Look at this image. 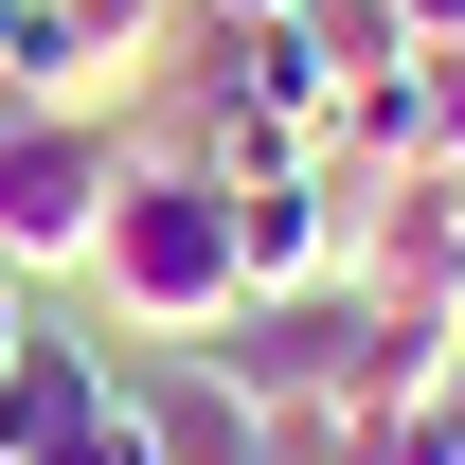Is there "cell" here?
Listing matches in <instances>:
<instances>
[{
  "label": "cell",
  "mask_w": 465,
  "mask_h": 465,
  "mask_svg": "<svg viewBox=\"0 0 465 465\" xmlns=\"http://www.w3.org/2000/svg\"><path fill=\"white\" fill-rule=\"evenodd\" d=\"M430 162L465 179V54H430Z\"/></svg>",
  "instance_id": "30bf717a"
},
{
  "label": "cell",
  "mask_w": 465,
  "mask_h": 465,
  "mask_svg": "<svg viewBox=\"0 0 465 465\" xmlns=\"http://www.w3.org/2000/svg\"><path fill=\"white\" fill-rule=\"evenodd\" d=\"M341 465H465V376L430 411H394V430H341Z\"/></svg>",
  "instance_id": "9c48e42d"
},
{
  "label": "cell",
  "mask_w": 465,
  "mask_h": 465,
  "mask_svg": "<svg viewBox=\"0 0 465 465\" xmlns=\"http://www.w3.org/2000/svg\"><path fill=\"white\" fill-rule=\"evenodd\" d=\"M108 179H125L108 108H0V269H90Z\"/></svg>",
  "instance_id": "7a4b0ae2"
},
{
  "label": "cell",
  "mask_w": 465,
  "mask_h": 465,
  "mask_svg": "<svg viewBox=\"0 0 465 465\" xmlns=\"http://www.w3.org/2000/svg\"><path fill=\"white\" fill-rule=\"evenodd\" d=\"M54 36H72V90H54V108H125V90L197 36V0H54Z\"/></svg>",
  "instance_id": "52a82bcc"
},
{
  "label": "cell",
  "mask_w": 465,
  "mask_h": 465,
  "mask_svg": "<svg viewBox=\"0 0 465 465\" xmlns=\"http://www.w3.org/2000/svg\"><path fill=\"white\" fill-rule=\"evenodd\" d=\"M197 18H215V36H269V18H304V0H197Z\"/></svg>",
  "instance_id": "7c38bea8"
},
{
  "label": "cell",
  "mask_w": 465,
  "mask_h": 465,
  "mask_svg": "<svg viewBox=\"0 0 465 465\" xmlns=\"http://www.w3.org/2000/svg\"><path fill=\"white\" fill-rule=\"evenodd\" d=\"M90 287H108V322H143V341H215L232 304V179L197 162V143H125V179H108V232H90Z\"/></svg>",
  "instance_id": "6da1fadb"
},
{
  "label": "cell",
  "mask_w": 465,
  "mask_h": 465,
  "mask_svg": "<svg viewBox=\"0 0 465 465\" xmlns=\"http://www.w3.org/2000/svg\"><path fill=\"white\" fill-rule=\"evenodd\" d=\"M18 341H36V269H0V358H18Z\"/></svg>",
  "instance_id": "4fadbf2b"
},
{
  "label": "cell",
  "mask_w": 465,
  "mask_h": 465,
  "mask_svg": "<svg viewBox=\"0 0 465 465\" xmlns=\"http://www.w3.org/2000/svg\"><path fill=\"white\" fill-rule=\"evenodd\" d=\"M72 465H162V430H143V411L108 394V430H90V448H72Z\"/></svg>",
  "instance_id": "8fae6325"
},
{
  "label": "cell",
  "mask_w": 465,
  "mask_h": 465,
  "mask_svg": "<svg viewBox=\"0 0 465 465\" xmlns=\"http://www.w3.org/2000/svg\"><path fill=\"white\" fill-rule=\"evenodd\" d=\"M411 162H430V54L341 72V179H411Z\"/></svg>",
  "instance_id": "ba28073f"
},
{
  "label": "cell",
  "mask_w": 465,
  "mask_h": 465,
  "mask_svg": "<svg viewBox=\"0 0 465 465\" xmlns=\"http://www.w3.org/2000/svg\"><path fill=\"white\" fill-rule=\"evenodd\" d=\"M358 287L411 304V322H465V179L448 162H411V179L358 197Z\"/></svg>",
  "instance_id": "5b68a950"
},
{
  "label": "cell",
  "mask_w": 465,
  "mask_h": 465,
  "mask_svg": "<svg viewBox=\"0 0 465 465\" xmlns=\"http://www.w3.org/2000/svg\"><path fill=\"white\" fill-rule=\"evenodd\" d=\"M125 411L162 430V465H287V448H304V430H287L269 394H251V376H232L215 341H179L162 376H125Z\"/></svg>",
  "instance_id": "8992f818"
},
{
  "label": "cell",
  "mask_w": 465,
  "mask_h": 465,
  "mask_svg": "<svg viewBox=\"0 0 465 465\" xmlns=\"http://www.w3.org/2000/svg\"><path fill=\"white\" fill-rule=\"evenodd\" d=\"M358 197H376V179H232V287L251 304L358 287Z\"/></svg>",
  "instance_id": "277c9868"
},
{
  "label": "cell",
  "mask_w": 465,
  "mask_h": 465,
  "mask_svg": "<svg viewBox=\"0 0 465 465\" xmlns=\"http://www.w3.org/2000/svg\"><path fill=\"white\" fill-rule=\"evenodd\" d=\"M358 341H376V287H304V304H232L215 322V358L251 376V394L287 411L304 448L341 430V376H358Z\"/></svg>",
  "instance_id": "3957f363"
}]
</instances>
